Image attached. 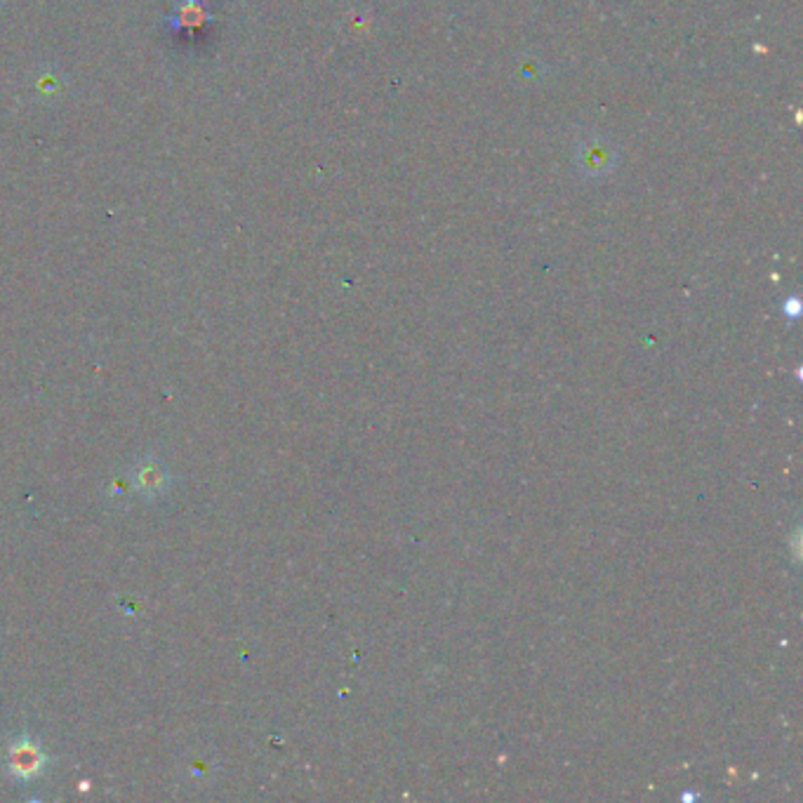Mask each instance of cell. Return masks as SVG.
I'll use <instances>...</instances> for the list:
<instances>
[{"instance_id":"7a4b0ae2","label":"cell","mask_w":803,"mask_h":803,"mask_svg":"<svg viewBox=\"0 0 803 803\" xmlns=\"http://www.w3.org/2000/svg\"><path fill=\"white\" fill-rule=\"evenodd\" d=\"M211 20L213 15H211V10L205 8L203 0H177L173 8V15L165 17V26H168L170 31L196 34Z\"/></svg>"},{"instance_id":"6da1fadb","label":"cell","mask_w":803,"mask_h":803,"mask_svg":"<svg viewBox=\"0 0 803 803\" xmlns=\"http://www.w3.org/2000/svg\"><path fill=\"white\" fill-rule=\"evenodd\" d=\"M620 163V151L613 140H608L606 135H583L575 146V165L577 170L585 177H606L615 173Z\"/></svg>"},{"instance_id":"3957f363","label":"cell","mask_w":803,"mask_h":803,"mask_svg":"<svg viewBox=\"0 0 803 803\" xmlns=\"http://www.w3.org/2000/svg\"><path fill=\"white\" fill-rule=\"evenodd\" d=\"M10 770L20 775V778H34V775L43 770V754H40L38 744L29 740H20L17 744H12Z\"/></svg>"},{"instance_id":"277c9868","label":"cell","mask_w":803,"mask_h":803,"mask_svg":"<svg viewBox=\"0 0 803 803\" xmlns=\"http://www.w3.org/2000/svg\"><path fill=\"white\" fill-rule=\"evenodd\" d=\"M62 88H64L62 76L50 66L40 68L34 78V92L38 97H43V100H58V97L62 94Z\"/></svg>"},{"instance_id":"5b68a950","label":"cell","mask_w":803,"mask_h":803,"mask_svg":"<svg viewBox=\"0 0 803 803\" xmlns=\"http://www.w3.org/2000/svg\"><path fill=\"white\" fill-rule=\"evenodd\" d=\"M137 488L149 493V495H156L161 488H165V474L163 469L156 464V462H149L140 469V474H137Z\"/></svg>"}]
</instances>
